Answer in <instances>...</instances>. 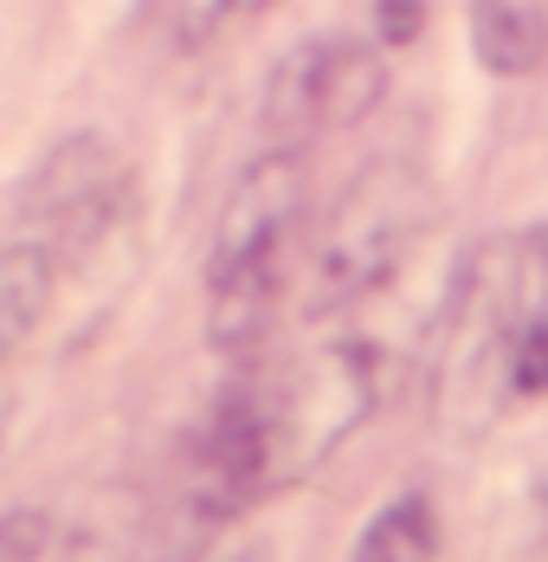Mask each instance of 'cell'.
I'll use <instances>...</instances> for the list:
<instances>
[{
  "mask_svg": "<svg viewBox=\"0 0 548 562\" xmlns=\"http://www.w3.org/2000/svg\"><path fill=\"white\" fill-rule=\"evenodd\" d=\"M387 394V356L349 337L323 342L272 375H246L214 407L194 452V498L207 517H239L290 492L342 447Z\"/></svg>",
  "mask_w": 548,
  "mask_h": 562,
  "instance_id": "1",
  "label": "cell"
},
{
  "mask_svg": "<svg viewBox=\"0 0 548 562\" xmlns=\"http://www.w3.org/2000/svg\"><path fill=\"white\" fill-rule=\"evenodd\" d=\"M310 207V156L304 149H265L252 156L226 207H219L214 246H207V324L219 349H259L284 304V246Z\"/></svg>",
  "mask_w": 548,
  "mask_h": 562,
  "instance_id": "2",
  "label": "cell"
},
{
  "mask_svg": "<svg viewBox=\"0 0 548 562\" xmlns=\"http://www.w3.org/2000/svg\"><path fill=\"white\" fill-rule=\"evenodd\" d=\"M438 226V194L420 162L387 156L368 162L342 188V201L329 207L317 252H310V311H342L362 304L413 266V252L426 246Z\"/></svg>",
  "mask_w": 548,
  "mask_h": 562,
  "instance_id": "3",
  "label": "cell"
},
{
  "mask_svg": "<svg viewBox=\"0 0 548 562\" xmlns=\"http://www.w3.org/2000/svg\"><path fill=\"white\" fill-rule=\"evenodd\" d=\"M381 104H387L381 46L329 33V40H304L297 53L277 58V71L265 78L259 123L277 136V149H297V136L355 130L362 116H375Z\"/></svg>",
  "mask_w": 548,
  "mask_h": 562,
  "instance_id": "4",
  "label": "cell"
},
{
  "mask_svg": "<svg viewBox=\"0 0 548 562\" xmlns=\"http://www.w3.org/2000/svg\"><path fill=\"white\" fill-rule=\"evenodd\" d=\"M478 311L503 349L510 394H548V226H529L503 246Z\"/></svg>",
  "mask_w": 548,
  "mask_h": 562,
  "instance_id": "5",
  "label": "cell"
},
{
  "mask_svg": "<svg viewBox=\"0 0 548 562\" xmlns=\"http://www.w3.org/2000/svg\"><path fill=\"white\" fill-rule=\"evenodd\" d=\"M58 279L65 272L39 239H7L0 246V362L39 337V324H46V311L58 297Z\"/></svg>",
  "mask_w": 548,
  "mask_h": 562,
  "instance_id": "6",
  "label": "cell"
},
{
  "mask_svg": "<svg viewBox=\"0 0 548 562\" xmlns=\"http://www.w3.org/2000/svg\"><path fill=\"white\" fill-rule=\"evenodd\" d=\"M471 53L491 78H529L548 58V0H471Z\"/></svg>",
  "mask_w": 548,
  "mask_h": 562,
  "instance_id": "7",
  "label": "cell"
},
{
  "mask_svg": "<svg viewBox=\"0 0 548 562\" xmlns=\"http://www.w3.org/2000/svg\"><path fill=\"white\" fill-rule=\"evenodd\" d=\"M433 557H438V510L426 505V492H407L387 510H375V524L355 543V562H433Z\"/></svg>",
  "mask_w": 548,
  "mask_h": 562,
  "instance_id": "8",
  "label": "cell"
},
{
  "mask_svg": "<svg viewBox=\"0 0 548 562\" xmlns=\"http://www.w3.org/2000/svg\"><path fill=\"white\" fill-rule=\"evenodd\" d=\"M277 0H181L174 7V33H181V46H207L219 26H232V20H252V13H265Z\"/></svg>",
  "mask_w": 548,
  "mask_h": 562,
  "instance_id": "9",
  "label": "cell"
},
{
  "mask_svg": "<svg viewBox=\"0 0 548 562\" xmlns=\"http://www.w3.org/2000/svg\"><path fill=\"white\" fill-rule=\"evenodd\" d=\"M426 26V0H375V33L381 46H413Z\"/></svg>",
  "mask_w": 548,
  "mask_h": 562,
  "instance_id": "10",
  "label": "cell"
},
{
  "mask_svg": "<svg viewBox=\"0 0 548 562\" xmlns=\"http://www.w3.org/2000/svg\"><path fill=\"white\" fill-rule=\"evenodd\" d=\"M7 427H13V394L0 389V440H7Z\"/></svg>",
  "mask_w": 548,
  "mask_h": 562,
  "instance_id": "11",
  "label": "cell"
}]
</instances>
